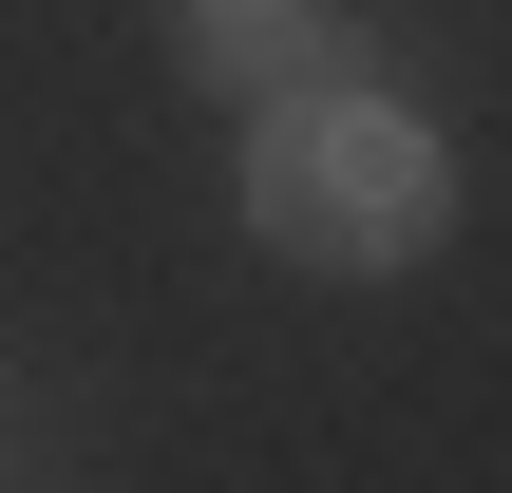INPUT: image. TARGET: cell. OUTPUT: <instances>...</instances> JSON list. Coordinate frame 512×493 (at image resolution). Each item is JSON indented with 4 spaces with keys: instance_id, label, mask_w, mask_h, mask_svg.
Masks as SVG:
<instances>
[{
    "instance_id": "6da1fadb",
    "label": "cell",
    "mask_w": 512,
    "mask_h": 493,
    "mask_svg": "<svg viewBox=\"0 0 512 493\" xmlns=\"http://www.w3.org/2000/svg\"><path fill=\"white\" fill-rule=\"evenodd\" d=\"M247 228L285 247V266H418L437 228H456V152L399 114V95H361V76H304L266 133H247Z\"/></svg>"
},
{
    "instance_id": "7a4b0ae2",
    "label": "cell",
    "mask_w": 512,
    "mask_h": 493,
    "mask_svg": "<svg viewBox=\"0 0 512 493\" xmlns=\"http://www.w3.org/2000/svg\"><path fill=\"white\" fill-rule=\"evenodd\" d=\"M190 76L209 95H304V76H342V19L323 0H190Z\"/></svg>"
}]
</instances>
